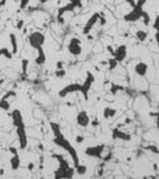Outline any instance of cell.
<instances>
[{
  "label": "cell",
  "instance_id": "cell-31",
  "mask_svg": "<svg viewBox=\"0 0 159 179\" xmlns=\"http://www.w3.org/2000/svg\"><path fill=\"white\" fill-rule=\"evenodd\" d=\"M153 29H154L155 31L159 30V15H157V17L155 18V21H154V23H153Z\"/></svg>",
  "mask_w": 159,
  "mask_h": 179
},
{
  "label": "cell",
  "instance_id": "cell-7",
  "mask_svg": "<svg viewBox=\"0 0 159 179\" xmlns=\"http://www.w3.org/2000/svg\"><path fill=\"white\" fill-rule=\"evenodd\" d=\"M105 146L103 144L95 145V146H89L85 149V154L90 157H95V158H102V153L104 151Z\"/></svg>",
  "mask_w": 159,
  "mask_h": 179
},
{
  "label": "cell",
  "instance_id": "cell-36",
  "mask_svg": "<svg viewBox=\"0 0 159 179\" xmlns=\"http://www.w3.org/2000/svg\"><path fill=\"white\" fill-rule=\"evenodd\" d=\"M84 141H85V137H84V136H81V135H77V136H76V142H77L78 144H81Z\"/></svg>",
  "mask_w": 159,
  "mask_h": 179
},
{
  "label": "cell",
  "instance_id": "cell-37",
  "mask_svg": "<svg viewBox=\"0 0 159 179\" xmlns=\"http://www.w3.org/2000/svg\"><path fill=\"white\" fill-rule=\"evenodd\" d=\"M125 1L129 3V7H132V8H134V7H135V2H136L135 0H125Z\"/></svg>",
  "mask_w": 159,
  "mask_h": 179
},
{
  "label": "cell",
  "instance_id": "cell-14",
  "mask_svg": "<svg viewBox=\"0 0 159 179\" xmlns=\"http://www.w3.org/2000/svg\"><path fill=\"white\" fill-rule=\"evenodd\" d=\"M134 71L135 74L139 76V77H145L147 71H148V65L144 63V62H138L134 66Z\"/></svg>",
  "mask_w": 159,
  "mask_h": 179
},
{
  "label": "cell",
  "instance_id": "cell-24",
  "mask_svg": "<svg viewBox=\"0 0 159 179\" xmlns=\"http://www.w3.org/2000/svg\"><path fill=\"white\" fill-rule=\"evenodd\" d=\"M12 53H11L10 51L8 50V49H6V47H2V49H0V56H3L6 58H9L11 60L12 58Z\"/></svg>",
  "mask_w": 159,
  "mask_h": 179
},
{
  "label": "cell",
  "instance_id": "cell-16",
  "mask_svg": "<svg viewBox=\"0 0 159 179\" xmlns=\"http://www.w3.org/2000/svg\"><path fill=\"white\" fill-rule=\"evenodd\" d=\"M93 83H95V76L91 74L90 71H87V78H86L85 83L82 84L86 94H88V92H89L90 88H91V86H92Z\"/></svg>",
  "mask_w": 159,
  "mask_h": 179
},
{
  "label": "cell",
  "instance_id": "cell-33",
  "mask_svg": "<svg viewBox=\"0 0 159 179\" xmlns=\"http://www.w3.org/2000/svg\"><path fill=\"white\" fill-rule=\"evenodd\" d=\"M30 0H20V9H25L29 6Z\"/></svg>",
  "mask_w": 159,
  "mask_h": 179
},
{
  "label": "cell",
  "instance_id": "cell-48",
  "mask_svg": "<svg viewBox=\"0 0 159 179\" xmlns=\"http://www.w3.org/2000/svg\"><path fill=\"white\" fill-rule=\"evenodd\" d=\"M3 173H5V171H3V169H1V170H0V175H3Z\"/></svg>",
  "mask_w": 159,
  "mask_h": 179
},
{
  "label": "cell",
  "instance_id": "cell-15",
  "mask_svg": "<svg viewBox=\"0 0 159 179\" xmlns=\"http://www.w3.org/2000/svg\"><path fill=\"white\" fill-rule=\"evenodd\" d=\"M10 117L12 118V122H13V125L15 128L19 126V125L24 124L23 123V117H22V113L19 109H15L12 112H11Z\"/></svg>",
  "mask_w": 159,
  "mask_h": 179
},
{
  "label": "cell",
  "instance_id": "cell-26",
  "mask_svg": "<svg viewBox=\"0 0 159 179\" xmlns=\"http://www.w3.org/2000/svg\"><path fill=\"white\" fill-rule=\"evenodd\" d=\"M108 64H109V70H113L116 68V66H118V62L115 60L114 57H112V58H110L108 62H106Z\"/></svg>",
  "mask_w": 159,
  "mask_h": 179
},
{
  "label": "cell",
  "instance_id": "cell-34",
  "mask_svg": "<svg viewBox=\"0 0 159 179\" xmlns=\"http://www.w3.org/2000/svg\"><path fill=\"white\" fill-rule=\"evenodd\" d=\"M11 97H15V91H9V92H7L3 97H2V99H6L8 100L9 98H11Z\"/></svg>",
  "mask_w": 159,
  "mask_h": 179
},
{
  "label": "cell",
  "instance_id": "cell-22",
  "mask_svg": "<svg viewBox=\"0 0 159 179\" xmlns=\"http://www.w3.org/2000/svg\"><path fill=\"white\" fill-rule=\"evenodd\" d=\"M123 90H124V87H123V86L112 84L111 85V88H110V92H111L112 95H116L119 91H123Z\"/></svg>",
  "mask_w": 159,
  "mask_h": 179
},
{
  "label": "cell",
  "instance_id": "cell-2",
  "mask_svg": "<svg viewBox=\"0 0 159 179\" xmlns=\"http://www.w3.org/2000/svg\"><path fill=\"white\" fill-rule=\"evenodd\" d=\"M54 157H56V159L58 160V168L54 171L55 178H73L75 174V169L69 167V163L59 154L54 155Z\"/></svg>",
  "mask_w": 159,
  "mask_h": 179
},
{
  "label": "cell",
  "instance_id": "cell-23",
  "mask_svg": "<svg viewBox=\"0 0 159 179\" xmlns=\"http://www.w3.org/2000/svg\"><path fill=\"white\" fill-rule=\"evenodd\" d=\"M0 109L3 111H9L10 110V102L6 99L0 100Z\"/></svg>",
  "mask_w": 159,
  "mask_h": 179
},
{
  "label": "cell",
  "instance_id": "cell-29",
  "mask_svg": "<svg viewBox=\"0 0 159 179\" xmlns=\"http://www.w3.org/2000/svg\"><path fill=\"white\" fill-rule=\"evenodd\" d=\"M28 66H29V60H22V73H23V75L26 74Z\"/></svg>",
  "mask_w": 159,
  "mask_h": 179
},
{
  "label": "cell",
  "instance_id": "cell-19",
  "mask_svg": "<svg viewBox=\"0 0 159 179\" xmlns=\"http://www.w3.org/2000/svg\"><path fill=\"white\" fill-rule=\"evenodd\" d=\"M9 39H10V43L12 46V54H17L18 53V40H17V36L15 33H10L9 35Z\"/></svg>",
  "mask_w": 159,
  "mask_h": 179
},
{
  "label": "cell",
  "instance_id": "cell-5",
  "mask_svg": "<svg viewBox=\"0 0 159 179\" xmlns=\"http://www.w3.org/2000/svg\"><path fill=\"white\" fill-rule=\"evenodd\" d=\"M28 40H29V44L31 45V47L34 49L35 51H37L42 49L43 45H44L45 35L40 31H36V32H33L29 35Z\"/></svg>",
  "mask_w": 159,
  "mask_h": 179
},
{
  "label": "cell",
  "instance_id": "cell-39",
  "mask_svg": "<svg viewBox=\"0 0 159 179\" xmlns=\"http://www.w3.org/2000/svg\"><path fill=\"white\" fill-rule=\"evenodd\" d=\"M111 157H112V153L110 152V153L106 155V156H104V157H103V160H104V162H109L110 159H111Z\"/></svg>",
  "mask_w": 159,
  "mask_h": 179
},
{
  "label": "cell",
  "instance_id": "cell-11",
  "mask_svg": "<svg viewBox=\"0 0 159 179\" xmlns=\"http://www.w3.org/2000/svg\"><path fill=\"white\" fill-rule=\"evenodd\" d=\"M127 56V47L126 45H119L114 50L113 53V57H114L118 63H121L126 58Z\"/></svg>",
  "mask_w": 159,
  "mask_h": 179
},
{
  "label": "cell",
  "instance_id": "cell-32",
  "mask_svg": "<svg viewBox=\"0 0 159 179\" xmlns=\"http://www.w3.org/2000/svg\"><path fill=\"white\" fill-rule=\"evenodd\" d=\"M70 3H73L76 8H81V7H82L81 0H70Z\"/></svg>",
  "mask_w": 159,
  "mask_h": 179
},
{
  "label": "cell",
  "instance_id": "cell-47",
  "mask_svg": "<svg viewBox=\"0 0 159 179\" xmlns=\"http://www.w3.org/2000/svg\"><path fill=\"white\" fill-rule=\"evenodd\" d=\"M47 1H48V0H41V2H42V3H44V2H47Z\"/></svg>",
  "mask_w": 159,
  "mask_h": 179
},
{
  "label": "cell",
  "instance_id": "cell-20",
  "mask_svg": "<svg viewBox=\"0 0 159 179\" xmlns=\"http://www.w3.org/2000/svg\"><path fill=\"white\" fill-rule=\"evenodd\" d=\"M115 114H116V110L112 109V108H110V107H106V108L103 110V117H104L105 119L113 118Z\"/></svg>",
  "mask_w": 159,
  "mask_h": 179
},
{
  "label": "cell",
  "instance_id": "cell-40",
  "mask_svg": "<svg viewBox=\"0 0 159 179\" xmlns=\"http://www.w3.org/2000/svg\"><path fill=\"white\" fill-rule=\"evenodd\" d=\"M28 169L30 171H33V169H34V163H30V164L28 165Z\"/></svg>",
  "mask_w": 159,
  "mask_h": 179
},
{
  "label": "cell",
  "instance_id": "cell-17",
  "mask_svg": "<svg viewBox=\"0 0 159 179\" xmlns=\"http://www.w3.org/2000/svg\"><path fill=\"white\" fill-rule=\"evenodd\" d=\"M10 165H11V169L12 170H18L20 168V165H21V159L19 154H15L10 159Z\"/></svg>",
  "mask_w": 159,
  "mask_h": 179
},
{
  "label": "cell",
  "instance_id": "cell-43",
  "mask_svg": "<svg viewBox=\"0 0 159 179\" xmlns=\"http://www.w3.org/2000/svg\"><path fill=\"white\" fill-rule=\"evenodd\" d=\"M90 123L93 125V126H97V125L99 124V121H98V119H95V120H93L92 122H90Z\"/></svg>",
  "mask_w": 159,
  "mask_h": 179
},
{
  "label": "cell",
  "instance_id": "cell-35",
  "mask_svg": "<svg viewBox=\"0 0 159 179\" xmlns=\"http://www.w3.org/2000/svg\"><path fill=\"white\" fill-rule=\"evenodd\" d=\"M23 26H24V21L23 20L18 21V23H17V29H18V30H21V29H23Z\"/></svg>",
  "mask_w": 159,
  "mask_h": 179
},
{
  "label": "cell",
  "instance_id": "cell-9",
  "mask_svg": "<svg viewBox=\"0 0 159 179\" xmlns=\"http://www.w3.org/2000/svg\"><path fill=\"white\" fill-rule=\"evenodd\" d=\"M99 18H100V13H98V12H95V13H93V15H91L89 19H88V21H87V23L85 24V26H84L82 33L85 35L89 34L90 31L93 29L95 24L99 21Z\"/></svg>",
  "mask_w": 159,
  "mask_h": 179
},
{
  "label": "cell",
  "instance_id": "cell-3",
  "mask_svg": "<svg viewBox=\"0 0 159 179\" xmlns=\"http://www.w3.org/2000/svg\"><path fill=\"white\" fill-rule=\"evenodd\" d=\"M147 0H137L135 2V7L133 10L129 12L127 15H124V20L126 22H136L142 18V13H143V8H144L145 3Z\"/></svg>",
  "mask_w": 159,
  "mask_h": 179
},
{
  "label": "cell",
  "instance_id": "cell-6",
  "mask_svg": "<svg viewBox=\"0 0 159 179\" xmlns=\"http://www.w3.org/2000/svg\"><path fill=\"white\" fill-rule=\"evenodd\" d=\"M67 50L69 52V54L74 55V56H79L82 53L81 41L78 37H71L68 45H67Z\"/></svg>",
  "mask_w": 159,
  "mask_h": 179
},
{
  "label": "cell",
  "instance_id": "cell-4",
  "mask_svg": "<svg viewBox=\"0 0 159 179\" xmlns=\"http://www.w3.org/2000/svg\"><path fill=\"white\" fill-rule=\"evenodd\" d=\"M74 92H81L82 96H84V98H85L86 100L88 99V94H86L85 92V89H84L82 84L67 85L66 87H64V88L58 92V96L62 97V98H64V97H66L67 95H69V94H74Z\"/></svg>",
  "mask_w": 159,
  "mask_h": 179
},
{
  "label": "cell",
  "instance_id": "cell-28",
  "mask_svg": "<svg viewBox=\"0 0 159 179\" xmlns=\"http://www.w3.org/2000/svg\"><path fill=\"white\" fill-rule=\"evenodd\" d=\"M55 76L58 77V78H63V77L66 76V70L63 69V68H62V69H57L55 71Z\"/></svg>",
  "mask_w": 159,
  "mask_h": 179
},
{
  "label": "cell",
  "instance_id": "cell-49",
  "mask_svg": "<svg viewBox=\"0 0 159 179\" xmlns=\"http://www.w3.org/2000/svg\"><path fill=\"white\" fill-rule=\"evenodd\" d=\"M39 148H40V149H42V148H43V145H39Z\"/></svg>",
  "mask_w": 159,
  "mask_h": 179
},
{
  "label": "cell",
  "instance_id": "cell-8",
  "mask_svg": "<svg viewBox=\"0 0 159 179\" xmlns=\"http://www.w3.org/2000/svg\"><path fill=\"white\" fill-rule=\"evenodd\" d=\"M15 129H17V135H18V139H19L20 148L24 149L28 146V135H26V131H25V125H19Z\"/></svg>",
  "mask_w": 159,
  "mask_h": 179
},
{
  "label": "cell",
  "instance_id": "cell-12",
  "mask_svg": "<svg viewBox=\"0 0 159 179\" xmlns=\"http://www.w3.org/2000/svg\"><path fill=\"white\" fill-rule=\"evenodd\" d=\"M76 8L73 3H68V5L64 6V7H60L59 9H58V12H57V21L62 23V24H64L65 23V20L63 19V15L66 13V12H69V11H73Z\"/></svg>",
  "mask_w": 159,
  "mask_h": 179
},
{
  "label": "cell",
  "instance_id": "cell-18",
  "mask_svg": "<svg viewBox=\"0 0 159 179\" xmlns=\"http://www.w3.org/2000/svg\"><path fill=\"white\" fill-rule=\"evenodd\" d=\"M45 62H46V55L44 53V50H43V47L40 49V50H37V56H36V58H35V63L36 65H44Z\"/></svg>",
  "mask_w": 159,
  "mask_h": 179
},
{
  "label": "cell",
  "instance_id": "cell-10",
  "mask_svg": "<svg viewBox=\"0 0 159 179\" xmlns=\"http://www.w3.org/2000/svg\"><path fill=\"white\" fill-rule=\"evenodd\" d=\"M76 123L81 126V128H87L88 125L90 124V118L87 111L82 110V111H79L77 115H76Z\"/></svg>",
  "mask_w": 159,
  "mask_h": 179
},
{
  "label": "cell",
  "instance_id": "cell-27",
  "mask_svg": "<svg viewBox=\"0 0 159 179\" xmlns=\"http://www.w3.org/2000/svg\"><path fill=\"white\" fill-rule=\"evenodd\" d=\"M140 19L144 20V23L146 25H148L149 22H150V17H149V15L146 12V11H143V13H142V18H140Z\"/></svg>",
  "mask_w": 159,
  "mask_h": 179
},
{
  "label": "cell",
  "instance_id": "cell-21",
  "mask_svg": "<svg viewBox=\"0 0 159 179\" xmlns=\"http://www.w3.org/2000/svg\"><path fill=\"white\" fill-rule=\"evenodd\" d=\"M136 37H137V40L139 42H145V41L147 40V36H148V33L146 32V31H143V30H137L136 31Z\"/></svg>",
  "mask_w": 159,
  "mask_h": 179
},
{
  "label": "cell",
  "instance_id": "cell-30",
  "mask_svg": "<svg viewBox=\"0 0 159 179\" xmlns=\"http://www.w3.org/2000/svg\"><path fill=\"white\" fill-rule=\"evenodd\" d=\"M145 149H148L150 152H153L154 154H158V147L156 145H148V146L145 147Z\"/></svg>",
  "mask_w": 159,
  "mask_h": 179
},
{
  "label": "cell",
  "instance_id": "cell-46",
  "mask_svg": "<svg viewBox=\"0 0 159 179\" xmlns=\"http://www.w3.org/2000/svg\"><path fill=\"white\" fill-rule=\"evenodd\" d=\"M3 83H5V79H0V86L3 84Z\"/></svg>",
  "mask_w": 159,
  "mask_h": 179
},
{
  "label": "cell",
  "instance_id": "cell-38",
  "mask_svg": "<svg viewBox=\"0 0 159 179\" xmlns=\"http://www.w3.org/2000/svg\"><path fill=\"white\" fill-rule=\"evenodd\" d=\"M9 152H10L11 154H19V153H18V149L15 148V147H9Z\"/></svg>",
  "mask_w": 159,
  "mask_h": 179
},
{
  "label": "cell",
  "instance_id": "cell-1",
  "mask_svg": "<svg viewBox=\"0 0 159 179\" xmlns=\"http://www.w3.org/2000/svg\"><path fill=\"white\" fill-rule=\"evenodd\" d=\"M50 129H52V131H53V133H54V135H55V137L53 139V142H54L57 146H59V147H62L63 149H65V151L70 155V157L73 158V162H74L75 167H76L77 165H79L78 154H77L76 149L74 148V146L69 143V141L66 139L64 135L62 134L59 125L57 124V123H54V122H50Z\"/></svg>",
  "mask_w": 159,
  "mask_h": 179
},
{
  "label": "cell",
  "instance_id": "cell-25",
  "mask_svg": "<svg viewBox=\"0 0 159 179\" xmlns=\"http://www.w3.org/2000/svg\"><path fill=\"white\" fill-rule=\"evenodd\" d=\"M76 171H77V174L78 175H85L86 173H87V166H85V165H77L76 167Z\"/></svg>",
  "mask_w": 159,
  "mask_h": 179
},
{
  "label": "cell",
  "instance_id": "cell-42",
  "mask_svg": "<svg viewBox=\"0 0 159 179\" xmlns=\"http://www.w3.org/2000/svg\"><path fill=\"white\" fill-rule=\"evenodd\" d=\"M63 62H57V69H62V68H63Z\"/></svg>",
  "mask_w": 159,
  "mask_h": 179
},
{
  "label": "cell",
  "instance_id": "cell-45",
  "mask_svg": "<svg viewBox=\"0 0 159 179\" xmlns=\"http://www.w3.org/2000/svg\"><path fill=\"white\" fill-rule=\"evenodd\" d=\"M129 122H131V119H126V120H125V124H129Z\"/></svg>",
  "mask_w": 159,
  "mask_h": 179
},
{
  "label": "cell",
  "instance_id": "cell-41",
  "mask_svg": "<svg viewBox=\"0 0 159 179\" xmlns=\"http://www.w3.org/2000/svg\"><path fill=\"white\" fill-rule=\"evenodd\" d=\"M155 40L157 42V44H159V33L158 31H156V33H155Z\"/></svg>",
  "mask_w": 159,
  "mask_h": 179
},
{
  "label": "cell",
  "instance_id": "cell-44",
  "mask_svg": "<svg viewBox=\"0 0 159 179\" xmlns=\"http://www.w3.org/2000/svg\"><path fill=\"white\" fill-rule=\"evenodd\" d=\"M106 49H108V51H109L110 53H111V54H112V56H113V53H114V50H113V49H112V46H108V47H106Z\"/></svg>",
  "mask_w": 159,
  "mask_h": 179
},
{
  "label": "cell",
  "instance_id": "cell-13",
  "mask_svg": "<svg viewBox=\"0 0 159 179\" xmlns=\"http://www.w3.org/2000/svg\"><path fill=\"white\" fill-rule=\"evenodd\" d=\"M112 139H121V141H131L132 136L131 134L126 133V132H123L120 129H113L112 130Z\"/></svg>",
  "mask_w": 159,
  "mask_h": 179
}]
</instances>
